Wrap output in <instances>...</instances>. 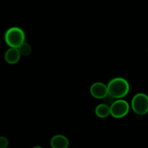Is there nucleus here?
<instances>
[{
	"instance_id": "1",
	"label": "nucleus",
	"mask_w": 148,
	"mask_h": 148,
	"mask_svg": "<svg viewBox=\"0 0 148 148\" xmlns=\"http://www.w3.org/2000/svg\"><path fill=\"white\" fill-rule=\"evenodd\" d=\"M108 86V95L113 99H122L128 95L130 86L126 79L117 77L111 79Z\"/></svg>"
},
{
	"instance_id": "2",
	"label": "nucleus",
	"mask_w": 148,
	"mask_h": 148,
	"mask_svg": "<svg viewBox=\"0 0 148 148\" xmlns=\"http://www.w3.org/2000/svg\"><path fill=\"white\" fill-rule=\"evenodd\" d=\"M25 40V33L19 27H11L5 34V41L10 47L18 48Z\"/></svg>"
},
{
	"instance_id": "3",
	"label": "nucleus",
	"mask_w": 148,
	"mask_h": 148,
	"mask_svg": "<svg viewBox=\"0 0 148 148\" xmlns=\"http://www.w3.org/2000/svg\"><path fill=\"white\" fill-rule=\"evenodd\" d=\"M131 106L137 115L147 114L148 113V96L144 93H137L132 98Z\"/></svg>"
},
{
	"instance_id": "4",
	"label": "nucleus",
	"mask_w": 148,
	"mask_h": 148,
	"mask_svg": "<svg viewBox=\"0 0 148 148\" xmlns=\"http://www.w3.org/2000/svg\"><path fill=\"white\" fill-rule=\"evenodd\" d=\"M130 106L127 101L123 99H118L110 105V115L116 119L125 117L129 113Z\"/></svg>"
},
{
	"instance_id": "5",
	"label": "nucleus",
	"mask_w": 148,
	"mask_h": 148,
	"mask_svg": "<svg viewBox=\"0 0 148 148\" xmlns=\"http://www.w3.org/2000/svg\"><path fill=\"white\" fill-rule=\"evenodd\" d=\"M90 94L95 99H105L108 96V86L102 82L94 83L90 87Z\"/></svg>"
},
{
	"instance_id": "6",
	"label": "nucleus",
	"mask_w": 148,
	"mask_h": 148,
	"mask_svg": "<svg viewBox=\"0 0 148 148\" xmlns=\"http://www.w3.org/2000/svg\"><path fill=\"white\" fill-rule=\"evenodd\" d=\"M50 145L52 148H68L69 140L64 135L57 134L51 139Z\"/></svg>"
},
{
	"instance_id": "7",
	"label": "nucleus",
	"mask_w": 148,
	"mask_h": 148,
	"mask_svg": "<svg viewBox=\"0 0 148 148\" xmlns=\"http://www.w3.org/2000/svg\"><path fill=\"white\" fill-rule=\"evenodd\" d=\"M21 55L18 48L10 47L5 54V59L8 63L13 65L18 62L21 59Z\"/></svg>"
},
{
	"instance_id": "8",
	"label": "nucleus",
	"mask_w": 148,
	"mask_h": 148,
	"mask_svg": "<svg viewBox=\"0 0 148 148\" xmlns=\"http://www.w3.org/2000/svg\"><path fill=\"white\" fill-rule=\"evenodd\" d=\"M95 114L99 118H106L109 115H110V105L105 103H102L98 105L95 108Z\"/></svg>"
},
{
	"instance_id": "9",
	"label": "nucleus",
	"mask_w": 148,
	"mask_h": 148,
	"mask_svg": "<svg viewBox=\"0 0 148 148\" xmlns=\"http://www.w3.org/2000/svg\"><path fill=\"white\" fill-rule=\"evenodd\" d=\"M18 49L21 53V56L23 57L28 56L31 53V50H32L31 45L25 42L23 44H22Z\"/></svg>"
},
{
	"instance_id": "10",
	"label": "nucleus",
	"mask_w": 148,
	"mask_h": 148,
	"mask_svg": "<svg viewBox=\"0 0 148 148\" xmlns=\"http://www.w3.org/2000/svg\"><path fill=\"white\" fill-rule=\"evenodd\" d=\"M8 139L5 136H0V148H7L8 146Z\"/></svg>"
},
{
	"instance_id": "11",
	"label": "nucleus",
	"mask_w": 148,
	"mask_h": 148,
	"mask_svg": "<svg viewBox=\"0 0 148 148\" xmlns=\"http://www.w3.org/2000/svg\"><path fill=\"white\" fill-rule=\"evenodd\" d=\"M32 148H43V147H41V146H39V145H37V146L34 147H32Z\"/></svg>"
}]
</instances>
